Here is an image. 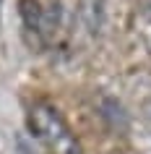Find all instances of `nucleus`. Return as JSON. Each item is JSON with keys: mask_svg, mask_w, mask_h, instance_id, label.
<instances>
[{"mask_svg": "<svg viewBox=\"0 0 151 154\" xmlns=\"http://www.w3.org/2000/svg\"><path fill=\"white\" fill-rule=\"evenodd\" d=\"M29 128L50 154H81L78 141L52 105L37 102L29 110Z\"/></svg>", "mask_w": 151, "mask_h": 154, "instance_id": "1", "label": "nucleus"}]
</instances>
